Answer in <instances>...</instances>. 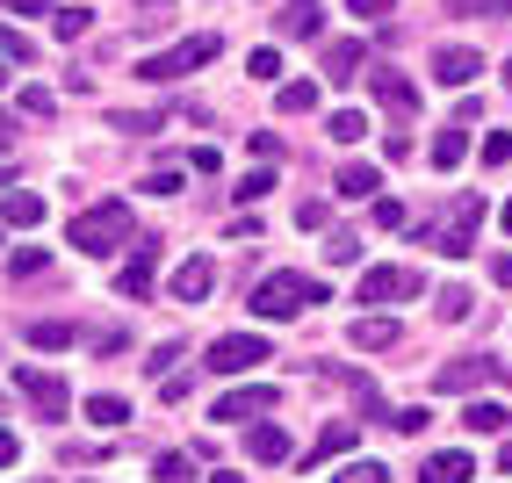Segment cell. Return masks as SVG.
Here are the masks:
<instances>
[{
  "instance_id": "1",
  "label": "cell",
  "mask_w": 512,
  "mask_h": 483,
  "mask_svg": "<svg viewBox=\"0 0 512 483\" xmlns=\"http://www.w3.org/2000/svg\"><path fill=\"white\" fill-rule=\"evenodd\" d=\"M130 238H138V217H130V202H94V210H80L73 224H65V246L73 253H87V260H109V253H123Z\"/></svg>"
},
{
  "instance_id": "2",
  "label": "cell",
  "mask_w": 512,
  "mask_h": 483,
  "mask_svg": "<svg viewBox=\"0 0 512 483\" xmlns=\"http://www.w3.org/2000/svg\"><path fill=\"white\" fill-rule=\"evenodd\" d=\"M311 303H332L325 282H311V274H267V282L253 289V318H296V310H311Z\"/></svg>"
},
{
  "instance_id": "3",
  "label": "cell",
  "mask_w": 512,
  "mask_h": 483,
  "mask_svg": "<svg viewBox=\"0 0 512 483\" xmlns=\"http://www.w3.org/2000/svg\"><path fill=\"white\" fill-rule=\"evenodd\" d=\"M217 51H224V37H210V29H202V37H181L174 51H152V58L138 65V80L166 87V80H181V73H195V65H210Z\"/></svg>"
},
{
  "instance_id": "4",
  "label": "cell",
  "mask_w": 512,
  "mask_h": 483,
  "mask_svg": "<svg viewBox=\"0 0 512 483\" xmlns=\"http://www.w3.org/2000/svg\"><path fill=\"white\" fill-rule=\"evenodd\" d=\"M476 224H484V195H455V210H448V224L433 231V253H448V260H462V253L476 246Z\"/></svg>"
},
{
  "instance_id": "5",
  "label": "cell",
  "mask_w": 512,
  "mask_h": 483,
  "mask_svg": "<svg viewBox=\"0 0 512 483\" xmlns=\"http://www.w3.org/2000/svg\"><path fill=\"white\" fill-rule=\"evenodd\" d=\"M260 361H267V339H260V332H224L202 368H210V375H253Z\"/></svg>"
},
{
  "instance_id": "6",
  "label": "cell",
  "mask_w": 512,
  "mask_h": 483,
  "mask_svg": "<svg viewBox=\"0 0 512 483\" xmlns=\"http://www.w3.org/2000/svg\"><path fill=\"white\" fill-rule=\"evenodd\" d=\"M15 390L37 404V419H65V411H73V390H65V375H51V368H15Z\"/></svg>"
},
{
  "instance_id": "7",
  "label": "cell",
  "mask_w": 512,
  "mask_h": 483,
  "mask_svg": "<svg viewBox=\"0 0 512 483\" xmlns=\"http://www.w3.org/2000/svg\"><path fill=\"white\" fill-rule=\"evenodd\" d=\"M426 282L412 267H368L361 274V289H354V303H397V296H419Z\"/></svg>"
},
{
  "instance_id": "8",
  "label": "cell",
  "mask_w": 512,
  "mask_h": 483,
  "mask_svg": "<svg viewBox=\"0 0 512 483\" xmlns=\"http://www.w3.org/2000/svg\"><path fill=\"white\" fill-rule=\"evenodd\" d=\"M491 375H498L491 354H462V361H448V368L433 375V390H440V397H469V390H484Z\"/></svg>"
},
{
  "instance_id": "9",
  "label": "cell",
  "mask_w": 512,
  "mask_h": 483,
  "mask_svg": "<svg viewBox=\"0 0 512 483\" xmlns=\"http://www.w3.org/2000/svg\"><path fill=\"white\" fill-rule=\"evenodd\" d=\"M260 411H275V383H246V390H224L210 419H217V426H246V419H260Z\"/></svg>"
},
{
  "instance_id": "10",
  "label": "cell",
  "mask_w": 512,
  "mask_h": 483,
  "mask_svg": "<svg viewBox=\"0 0 512 483\" xmlns=\"http://www.w3.org/2000/svg\"><path fill=\"white\" fill-rule=\"evenodd\" d=\"M433 80L440 87H476V80H484V58H476L469 44H440L433 51Z\"/></svg>"
},
{
  "instance_id": "11",
  "label": "cell",
  "mask_w": 512,
  "mask_h": 483,
  "mask_svg": "<svg viewBox=\"0 0 512 483\" xmlns=\"http://www.w3.org/2000/svg\"><path fill=\"white\" fill-rule=\"evenodd\" d=\"M152 267H159V246H152V238H138V246H130V260L116 267V296H130V303L152 296Z\"/></svg>"
},
{
  "instance_id": "12",
  "label": "cell",
  "mask_w": 512,
  "mask_h": 483,
  "mask_svg": "<svg viewBox=\"0 0 512 483\" xmlns=\"http://www.w3.org/2000/svg\"><path fill=\"white\" fill-rule=\"evenodd\" d=\"M368 94L383 101V109H397V116H419V87L404 80L397 65H375V73H368Z\"/></svg>"
},
{
  "instance_id": "13",
  "label": "cell",
  "mask_w": 512,
  "mask_h": 483,
  "mask_svg": "<svg viewBox=\"0 0 512 483\" xmlns=\"http://www.w3.org/2000/svg\"><path fill=\"white\" fill-rule=\"evenodd\" d=\"M361 65H368V44H361V37L325 44V80H332V87H354V80H361Z\"/></svg>"
},
{
  "instance_id": "14",
  "label": "cell",
  "mask_w": 512,
  "mask_h": 483,
  "mask_svg": "<svg viewBox=\"0 0 512 483\" xmlns=\"http://www.w3.org/2000/svg\"><path fill=\"white\" fill-rule=\"evenodd\" d=\"M166 289H174V303H202V296L217 289V260H202V253H195V260H181Z\"/></svg>"
},
{
  "instance_id": "15",
  "label": "cell",
  "mask_w": 512,
  "mask_h": 483,
  "mask_svg": "<svg viewBox=\"0 0 512 483\" xmlns=\"http://www.w3.org/2000/svg\"><path fill=\"white\" fill-rule=\"evenodd\" d=\"M0 224L37 231V224H44V195H37V188H0Z\"/></svg>"
},
{
  "instance_id": "16",
  "label": "cell",
  "mask_w": 512,
  "mask_h": 483,
  "mask_svg": "<svg viewBox=\"0 0 512 483\" xmlns=\"http://www.w3.org/2000/svg\"><path fill=\"white\" fill-rule=\"evenodd\" d=\"M375 188H383V174H375L368 159H347V166L332 174V195H347V202H368Z\"/></svg>"
},
{
  "instance_id": "17",
  "label": "cell",
  "mask_w": 512,
  "mask_h": 483,
  "mask_svg": "<svg viewBox=\"0 0 512 483\" xmlns=\"http://www.w3.org/2000/svg\"><path fill=\"white\" fill-rule=\"evenodd\" d=\"M476 476V462L462 455V447H448V455H426L419 462V483H469Z\"/></svg>"
},
{
  "instance_id": "18",
  "label": "cell",
  "mask_w": 512,
  "mask_h": 483,
  "mask_svg": "<svg viewBox=\"0 0 512 483\" xmlns=\"http://www.w3.org/2000/svg\"><path fill=\"white\" fill-rule=\"evenodd\" d=\"M397 339H404L397 318H361V325H354V347H361V354H390Z\"/></svg>"
},
{
  "instance_id": "19",
  "label": "cell",
  "mask_w": 512,
  "mask_h": 483,
  "mask_svg": "<svg viewBox=\"0 0 512 483\" xmlns=\"http://www.w3.org/2000/svg\"><path fill=\"white\" fill-rule=\"evenodd\" d=\"M462 159H469V123H455V130L433 137V166H440V174H455Z\"/></svg>"
},
{
  "instance_id": "20",
  "label": "cell",
  "mask_w": 512,
  "mask_h": 483,
  "mask_svg": "<svg viewBox=\"0 0 512 483\" xmlns=\"http://www.w3.org/2000/svg\"><path fill=\"white\" fill-rule=\"evenodd\" d=\"M275 109H282V116H311V109H318V80H282V87H275Z\"/></svg>"
},
{
  "instance_id": "21",
  "label": "cell",
  "mask_w": 512,
  "mask_h": 483,
  "mask_svg": "<svg viewBox=\"0 0 512 483\" xmlns=\"http://www.w3.org/2000/svg\"><path fill=\"white\" fill-rule=\"evenodd\" d=\"M246 455H253V462H289V433H282V426H253V433H246Z\"/></svg>"
},
{
  "instance_id": "22",
  "label": "cell",
  "mask_w": 512,
  "mask_h": 483,
  "mask_svg": "<svg viewBox=\"0 0 512 483\" xmlns=\"http://www.w3.org/2000/svg\"><path fill=\"white\" fill-rule=\"evenodd\" d=\"M73 325H65V318H37V325H29V347H44V354H58V347H73Z\"/></svg>"
},
{
  "instance_id": "23",
  "label": "cell",
  "mask_w": 512,
  "mask_h": 483,
  "mask_svg": "<svg viewBox=\"0 0 512 483\" xmlns=\"http://www.w3.org/2000/svg\"><path fill=\"white\" fill-rule=\"evenodd\" d=\"M87 419H94L101 433H116V426L130 419V404H123V397H109V390H94V397H87Z\"/></svg>"
},
{
  "instance_id": "24",
  "label": "cell",
  "mask_w": 512,
  "mask_h": 483,
  "mask_svg": "<svg viewBox=\"0 0 512 483\" xmlns=\"http://www.w3.org/2000/svg\"><path fill=\"white\" fill-rule=\"evenodd\" d=\"M462 426H469V433H505V404H491V397H469Z\"/></svg>"
},
{
  "instance_id": "25",
  "label": "cell",
  "mask_w": 512,
  "mask_h": 483,
  "mask_svg": "<svg viewBox=\"0 0 512 483\" xmlns=\"http://www.w3.org/2000/svg\"><path fill=\"white\" fill-rule=\"evenodd\" d=\"M8 274H15V282H37V274H51V253L44 246H15L8 253Z\"/></svg>"
},
{
  "instance_id": "26",
  "label": "cell",
  "mask_w": 512,
  "mask_h": 483,
  "mask_svg": "<svg viewBox=\"0 0 512 483\" xmlns=\"http://www.w3.org/2000/svg\"><path fill=\"white\" fill-rule=\"evenodd\" d=\"M318 29H325V22H318V0H303V8L289 0V15H282V37H296V44H303V37H318Z\"/></svg>"
},
{
  "instance_id": "27",
  "label": "cell",
  "mask_w": 512,
  "mask_h": 483,
  "mask_svg": "<svg viewBox=\"0 0 512 483\" xmlns=\"http://www.w3.org/2000/svg\"><path fill=\"white\" fill-rule=\"evenodd\" d=\"M109 130H123V137H152V130H166V116H152V109H116Z\"/></svg>"
},
{
  "instance_id": "28",
  "label": "cell",
  "mask_w": 512,
  "mask_h": 483,
  "mask_svg": "<svg viewBox=\"0 0 512 483\" xmlns=\"http://www.w3.org/2000/svg\"><path fill=\"white\" fill-rule=\"evenodd\" d=\"M325 130H332V145H361V137H368V116H361V109H332Z\"/></svg>"
},
{
  "instance_id": "29",
  "label": "cell",
  "mask_w": 512,
  "mask_h": 483,
  "mask_svg": "<svg viewBox=\"0 0 512 483\" xmlns=\"http://www.w3.org/2000/svg\"><path fill=\"white\" fill-rule=\"evenodd\" d=\"M87 22H94L87 8H58V15H51V37H58V44H80V37H87Z\"/></svg>"
},
{
  "instance_id": "30",
  "label": "cell",
  "mask_w": 512,
  "mask_h": 483,
  "mask_svg": "<svg viewBox=\"0 0 512 483\" xmlns=\"http://www.w3.org/2000/svg\"><path fill=\"white\" fill-rule=\"evenodd\" d=\"M152 483H195V455H159L152 462Z\"/></svg>"
},
{
  "instance_id": "31",
  "label": "cell",
  "mask_w": 512,
  "mask_h": 483,
  "mask_svg": "<svg viewBox=\"0 0 512 483\" xmlns=\"http://www.w3.org/2000/svg\"><path fill=\"white\" fill-rule=\"evenodd\" d=\"M0 58H8V65H29V58H37V44H29L15 22H0Z\"/></svg>"
},
{
  "instance_id": "32",
  "label": "cell",
  "mask_w": 512,
  "mask_h": 483,
  "mask_svg": "<svg viewBox=\"0 0 512 483\" xmlns=\"http://www.w3.org/2000/svg\"><path fill=\"white\" fill-rule=\"evenodd\" d=\"M347 447H354V426H325L318 447H311V462H332V455H347Z\"/></svg>"
},
{
  "instance_id": "33",
  "label": "cell",
  "mask_w": 512,
  "mask_h": 483,
  "mask_svg": "<svg viewBox=\"0 0 512 483\" xmlns=\"http://www.w3.org/2000/svg\"><path fill=\"white\" fill-rule=\"evenodd\" d=\"M325 260H332V267H354V260H361V238H354V231H332V238H325Z\"/></svg>"
},
{
  "instance_id": "34",
  "label": "cell",
  "mask_w": 512,
  "mask_h": 483,
  "mask_svg": "<svg viewBox=\"0 0 512 483\" xmlns=\"http://www.w3.org/2000/svg\"><path fill=\"white\" fill-rule=\"evenodd\" d=\"M433 310H440V318H448V325H462L469 310H476V296H469V289H440V303H433Z\"/></svg>"
},
{
  "instance_id": "35",
  "label": "cell",
  "mask_w": 512,
  "mask_h": 483,
  "mask_svg": "<svg viewBox=\"0 0 512 483\" xmlns=\"http://www.w3.org/2000/svg\"><path fill=\"white\" fill-rule=\"evenodd\" d=\"M231 195H238V202H260V195H275V174H267V166H253V174L238 181Z\"/></svg>"
},
{
  "instance_id": "36",
  "label": "cell",
  "mask_w": 512,
  "mask_h": 483,
  "mask_svg": "<svg viewBox=\"0 0 512 483\" xmlns=\"http://www.w3.org/2000/svg\"><path fill=\"white\" fill-rule=\"evenodd\" d=\"M332 483H390V469H383V462H347Z\"/></svg>"
},
{
  "instance_id": "37",
  "label": "cell",
  "mask_w": 512,
  "mask_h": 483,
  "mask_svg": "<svg viewBox=\"0 0 512 483\" xmlns=\"http://www.w3.org/2000/svg\"><path fill=\"white\" fill-rule=\"evenodd\" d=\"M246 73H253V80H275V73H282V51H275V44H260V51L246 58Z\"/></svg>"
},
{
  "instance_id": "38",
  "label": "cell",
  "mask_w": 512,
  "mask_h": 483,
  "mask_svg": "<svg viewBox=\"0 0 512 483\" xmlns=\"http://www.w3.org/2000/svg\"><path fill=\"white\" fill-rule=\"evenodd\" d=\"M390 426H397V433H426L433 411H426V404H404V411H390Z\"/></svg>"
},
{
  "instance_id": "39",
  "label": "cell",
  "mask_w": 512,
  "mask_h": 483,
  "mask_svg": "<svg viewBox=\"0 0 512 483\" xmlns=\"http://www.w3.org/2000/svg\"><path fill=\"white\" fill-rule=\"evenodd\" d=\"M145 195H181V166H159V174H145Z\"/></svg>"
},
{
  "instance_id": "40",
  "label": "cell",
  "mask_w": 512,
  "mask_h": 483,
  "mask_svg": "<svg viewBox=\"0 0 512 483\" xmlns=\"http://www.w3.org/2000/svg\"><path fill=\"white\" fill-rule=\"evenodd\" d=\"M505 159H512V130H491L484 137V166H505Z\"/></svg>"
},
{
  "instance_id": "41",
  "label": "cell",
  "mask_w": 512,
  "mask_h": 483,
  "mask_svg": "<svg viewBox=\"0 0 512 483\" xmlns=\"http://www.w3.org/2000/svg\"><path fill=\"white\" fill-rule=\"evenodd\" d=\"M455 15H512V0H455Z\"/></svg>"
},
{
  "instance_id": "42",
  "label": "cell",
  "mask_w": 512,
  "mask_h": 483,
  "mask_svg": "<svg viewBox=\"0 0 512 483\" xmlns=\"http://www.w3.org/2000/svg\"><path fill=\"white\" fill-rule=\"evenodd\" d=\"M51 109H58V101L44 87H22V116H51Z\"/></svg>"
},
{
  "instance_id": "43",
  "label": "cell",
  "mask_w": 512,
  "mask_h": 483,
  "mask_svg": "<svg viewBox=\"0 0 512 483\" xmlns=\"http://www.w3.org/2000/svg\"><path fill=\"white\" fill-rule=\"evenodd\" d=\"M347 15H354V22H383L390 0H347Z\"/></svg>"
},
{
  "instance_id": "44",
  "label": "cell",
  "mask_w": 512,
  "mask_h": 483,
  "mask_svg": "<svg viewBox=\"0 0 512 483\" xmlns=\"http://www.w3.org/2000/svg\"><path fill=\"white\" fill-rule=\"evenodd\" d=\"M253 159H282V137L275 130H253Z\"/></svg>"
},
{
  "instance_id": "45",
  "label": "cell",
  "mask_w": 512,
  "mask_h": 483,
  "mask_svg": "<svg viewBox=\"0 0 512 483\" xmlns=\"http://www.w3.org/2000/svg\"><path fill=\"white\" fill-rule=\"evenodd\" d=\"M188 166H195V174H217L224 159H217V145H195V152H188Z\"/></svg>"
},
{
  "instance_id": "46",
  "label": "cell",
  "mask_w": 512,
  "mask_h": 483,
  "mask_svg": "<svg viewBox=\"0 0 512 483\" xmlns=\"http://www.w3.org/2000/svg\"><path fill=\"white\" fill-rule=\"evenodd\" d=\"M491 282H498V289H512V253H498V260H491Z\"/></svg>"
},
{
  "instance_id": "47",
  "label": "cell",
  "mask_w": 512,
  "mask_h": 483,
  "mask_svg": "<svg viewBox=\"0 0 512 483\" xmlns=\"http://www.w3.org/2000/svg\"><path fill=\"white\" fill-rule=\"evenodd\" d=\"M15 15H29V22H37V15H58V8H51V0H15Z\"/></svg>"
},
{
  "instance_id": "48",
  "label": "cell",
  "mask_w": 512,
  "mask_h": 483,
  "mask_svg": "<svg viewBox=\"0 0 512 483\" xmlns=\"http://www.w3.org/2000/svg\"><path fill=\"white\" fill-rule=\"evenodd\" d=\"M15 455H22V440H15V433H0V469H15Z\"/></svg>"
},
{
  "instance_id": "49",
  "label": "cell",
  "mask_w": 512,
  "mask_h": 483,
  "mask_svg": "<svg viewBox=\"0 0 512 483\" xmlns=\"http://www.w3.org/2000/svg\"><path fill=\"white\" fill-rule=\"evenodd\" d=\"M138 8H145V22H166V15H174V0H138Z\"/></svg>"
},
{
  "instance_id": "50",
  "label": "cell",
  "mask_w": 512,
  "mask_h": 483,
  "mask_svg": "<svg viewBox=\"0 0 512 483\" xmlns=\"http://www.w3.org/2000/svg\"><path fill=\"white\" fill-rule=\"evenodd\" d=\"M8 145H15V123H8V116H0V152H8Z\"/></svg>"
},
{
  "instance_id": "51",
  "label": "cell",
  "mask_w": 512,
  "mask_h": 483,
  "mask_svg": "<svg viewBox=\"0 0 512 483\" xmlns=\"http://www.w3.org/2000/svg\"><path fill=\"white\" fill-rule=\"evenodd\" d=\"M210 483H246V476H231V469H217V476H210Z\"/></svg>"
},
{
  "instance_id": "52",
  "label": "cell",
  "mask_w": 512,
  "mask_h": 483,
  "mask_svg": "<svg viewBox=\"0 0 512 483\" xmlns=\"http://www.w3.org/2000/svg\"><path fill=\"white\" fill-rule=\"evenodd\" d=\"M505 238H512V195H505Z\"/></svg>"
},
{
  "instance_id": "53",
  "label": "cell",
  "mask_w": 512,
  "mask_h": 483,
  "mask_svg": "<svg viewBox=\"0 0 512 483\" xmlns=\"http://www.w3.org/2000/svg\"><path fill=\"white\" fill-rule=\"evenodd\" d=\"M0 87H8V58H0Z\"/></svg>"
},
{
  "instance_id": "54",
  "label": "cell",
  "mask_w": 512,
  "mask_h": 483,
  "mask_svg": "<svg viewBox=\"0 0 512 483\" xmlns=\"http://www.w3.org/2000/svg\"><path fill=\"white\" fill-rule=\"evenodd\" d=\"M87 483H94V476H87Z\"/></svg>"
}]
</instances>
